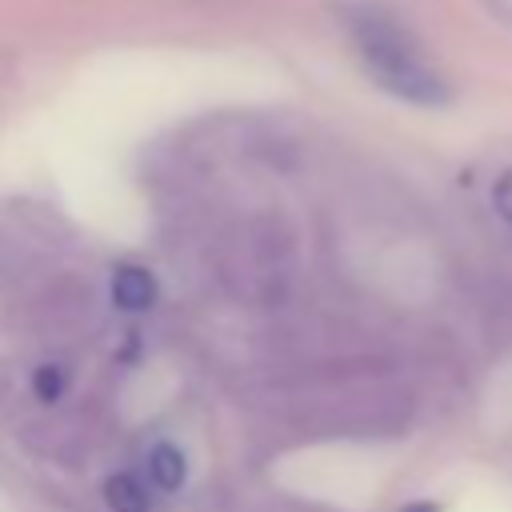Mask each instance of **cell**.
<instances>
[{"label": "cell", "instance_id": "cell-1", "mask_svg": "<svg viewBox=\"0 0 512 512\" xmlns=\"http://www.w3.org/2000/svg\"><path fill=\"white\" fill-rule=\"evenodd\" d=\"M348 32H352V44H356L364 68L376 76L380 88H388L412 104H444L448 100L444 80L424 64L412 36L388 12L356 8V12H348Z\"/></svg>", "mask_w": 512, "mask_h": 512}, {"label": "cell", "instance_id": "cell-2", "mask_svg": "<svg viewBox=\"0 0 512 512\" xmlns=\"http://www.w3.org/2000/svg\"><path fill=\"white\" fill-rule=\"evenodd\" d=\"M152 296H156V284H152V276L144 268H120L112 276V300L120 308H148Z\"/></svg>", "mask_w": 512, "mask_h": 512}, {"label": "cell", "instance_id": "cell-3", "mask_svg": "<svg viewBox=\"0 0 512 512\" xmlns=\"http://www.w3.org/2000/svg\"><path fill=\"white\" fill-rule=\"evenodd\" d=\"M104 500L112 512H148V488L128 472H120L104 484Z\"/></svg>", "mask_w": 512, "mask_h": 512}, {"label": "cell", "instance_id": "cell-4", "mask_svg": "<svg viewBox=\"0 0 512 512\" xmlns=\"http://www.w3.org/2000/svg\"><path fill=\"white\" fill-rule=\"evenodd\" d=\"M148 476L160 484V488H176L184 480V456L172 448V444H156L152 456H148Z\"/></svg>", "mask_w": 512, "mask_h": 512}, {"label": "cell", "instance_id": "cell-5", "mask_svg": "<svg viewBox=\"0 0 512 512\" xmlns=\"http://www.w3.org/2000/svg\"><path fill=\"white\" fill-rule=\"evenodd\" d=\"M36 388H40V396H44V400H56V396L64 392V376L56 372V364H48V368L40 372V380H36Z\"/></svg>", "mask_w": 512, "mask_h": 512}, {"label": "cell", "instance_id": "cell-6", "mask_svg": "<svg viewBox=\"0 0 512 512\" xmlns=\"http://www.w3.org/2000/svg\"><path fill=\"white\" fill-rule=\"evenodd\" d=\"M496 212L504 216V220H512V172H504L500 180H496Z\"/></svg>", "mask_w": 512, "mask_h": 512}, {"label": "cell", "instance_id": "cell-7", "mask_svg": "<svg viewBox=\"0 0 512 512\" xmlns=\"http://www.w3.org/2000/svg\"><path fill=\"white\" fill-rule=\"evenodd\" d=\"M404 512H436L432 504H412V508H404Z\"/></svg>", "mask_w": 512, "mask_h": 512}]
</instances>
